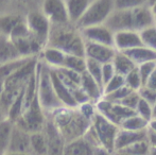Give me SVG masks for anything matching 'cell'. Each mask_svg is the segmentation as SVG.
I'll list each match as a JSON object with an SVG mask.
<instances>
[{
    "label": "cell",
    "mask_w": 156,
    "mask_h": 155,
    "mask_svg": "<svg viewBox=\"0 0 156 155\" xmlns=\"http://www.w3.org/2000/svg\"><path fill=\"white\" fill-rule=\"evenodd\" d=\"M46 116L51 118L65 143L83 137L91 125V122L81 115L78 107L68 108L63 106Z\"/></svg>",
    "instance_id": "cell-1"
},
{
    "label": "cell",
    "mask_w": 156,
    "mask_h": 155,
    "mask_svg": "<svg viewBox=\"0 0 156 155\" xmlns=\"http://www.w3.org/2000/svg\"><path fill=\"white\" fill-rule=\"evenodd\" d=\"M46 47L61 50L67 55L85 58V41L80 31L70 23L51 26Z\"/></svg>",
    "instance_id": "cell-2"
},
{
    "label": "cell",
    "mask_w": 156,
    "mask_h": 155,
    "mask_svg": "<svg viewBox=\"0 0 156 155\" xmlns=\"http://www.w3.org/2000/svg\"><path fill=\"white\" fill-rule=\"evenodd\" d=\"M37 78V99L41 104V107L46 115L63 107L62 103L58 99L54 91L53 85L50 77V67L45 63L38 61L36 70Z\"/></svg>",
    "instance_id": "cell-3"
},
{
    "label": "cell",
    "mask_w": 156,
    "mask_h": 155,
    "mask_svg": "<svg viewBox=\"0 0 156 155\" xmlns=\"http://www.w3.org/2000/svg\"><path fill=\"white\" fill-rule=\"evenodd\" d=\"M114 10L113 0H96L91 1L86 12L84 13L80 20L74 27L78 30L85 28L94 27V26L104 25L106 19Z\"/></svg>",
    "instance_id": "cell-4"
},
{
    "label": "cell",
    "mask_w": 156,
    "mask_h": 155,
    "mask_svg": "<svg viewBox=\"0 0 156 155\" xmlns=\"http://www.w3.org/2000/svg\"><path fill=\"white\" fill-rule=\"evenodd\" d=\"M46 122V114L41 107L37 97L33 100L30 106L23 112L20 117L14 122L15 125L26 131L29 134L41 132Z\"/></svg>",
    "instance_id": "cell-5"
},
{
    "label": "cell",
    "mask_w": 156,
    "mask_h": 155,
    "mask_svg": "<svg viewBox=\"0 0 156 155\" xmlns=\"http://www.w3.org/2000/svg\"><path fill=\"white\" fill-rule=\"evenodd\" d=\"M91 126L98 137L101 147L114 154V143L116 135L119 131V126L112 123L98 112L91 120Z\"/></svg>",
    "instance_id": "cell-6"
},
{
    "label": "cell",
    "mask_w": 156,
    "mask_h": 155,
    "mask_svg": "<svg viewBox=\"0 0 156 155\" xmlns=\"http://www.w3.org/2000/svg\"><path fill=\"white\" fill-rule=\"evenodd\" d=\"M25 18L31 35L43 46V48H45L47 46L51 28L49 20L41 11H32L28 13Z\"/></svg>",
    "instance_id": "cell-7"
},
{
    "label": "cell",
    "mask_w": 156,
    "mask_h": 155,
    "mask_svg": "<svg viewBox=\"0 0 156 155\" xmlns=\"http://www.w3.org/2000/svg\"><path fill=\"white\" fill-rule=\"evenodd\" d=\"M37 64H38L37 58H30L23 67H20L18 70L9 76L3 81V89H14V90L23 89L36 73Z\"/></svg>",
    "instance_id": "cell-8"
},
{
    "label": "cell",
    "mask_w": 156,
    "mask_h": 155,
    "mask_svg": "<svg viewBox=\"0 0 156 155\" xmlns=\"http://www.w3.org/2000/svg\"><path fill=\"white\" fill-rule=\"evenodd\" d=\"M96 111L104 118H106L108 121L114 123L115 125L119 126L120 123L126 118L136 115L135 111H132L124 106L120 105L119 103H114V102L106 101L102 98L99 100L96 104Z\"/></svg>",
    "instance_id": "cell-9"
},
{
    "label": "cell",
    "mask_w": 156,
    "mask_h": 155,
    "mask_svg": "<svg viewBox=\"0 0 156 155\" xmlns=\"http://www.w3.org/2000/svg\"><path fill=\"white\" fill-rule=\"evenodd\" d=\"M104 26L108 28L113 33L134 31L132 10H113V12L104 23Z\"/></svg>",
    "instance_id": "cell-10"
},
{
    "label": "cell",
    "mask_w": 156,
    "mask_h": 155,
    "mask_svg": "<svg viewBox=\"0 0 156 155\" xmlns=\"http://www.w3.org/2000/svg\"><path fill=\"white\" fill-rule=\"evenodd\" d=\"M43 131L47 139V155H63V149L66 143L49 116H46V122Z\"/></svg>",
    "instance_id": "cell-11"
},
{
    "label": "cell",
    "mask_w": 156,
    "mask_h": 155,
    "mask_svg": "<svg viewBox=\"0 0 156 155\" xmlns=\"http://www.w3.org/2000/svg\"><path fill=\"white\" fill-rule=\"evenodd\" d=\"M79 31H80V34L84 39V41L114 47V33L104 25L85 28V29L79 30Z\"/></svg>",
    "instance_id": "cell-12"
},
{
    "label": "cell",
    "mask_w": 156,
    "mask_h": 155,
    "mask_svg": "<svg viewBox=\"0 0 156 155\" xmlns=\"http://www.w3.org/2000/svg\"><path fill=\"white\" fill-rule=\"evenodd\" d=\"M43 14L51 26L69 23L65 2L62 0H47L43 3Z\"/></svg>",
    "instance_id": "cell-13"
},
{
    "label": "cell",
    "mask_w": 156,
    "mask_h": 155,
    "mask_svg": "<svg viewBox=\"0 0 156 155\" xmlns=\"http://www.w3.org/2000/svg\"><path fill=\"white\" fill-rule=\"evenodd\" d=\"M23 153L31 154V145H30V134L26 131L21 130L17 125L13 126L12 134H11L10 143L5 153Z\"/></svg>",
    "instance_id": "cell-14"
},
{
    "label": "cell",
    "mask_w": 156,
    "mask_h": 155,
    "mask_svg": "<svg viewBox=\"0 0 156 155\" xmlns=\"http://www.w3.org/2000/svg\"><path fill=\"white\" fill-rule=\"evenodd\" d=\"M117 50L114 47L85 41V58H90L101 65L112 63Z\"/></svg>",
    "instance_id": "cell-15"
},
{
    "label": "cell",
    "mask_w": 156,
    "mask_h": 155,
    "mask_svg": "<svg viewBox=\"0 0 156 155\" xmlns=\"http://www.w3.org/2000/svg\"><path fill=\"white\" fill-rule=\"evenodd\" d=\"M142 46L144 45L138 32L122 31L114 33V47L117 51L124 52L126 50Z\"/></svg>",
    "instance_id": "cell-16"
},
{
    "label": "cell",
    "mask_w": 156,
    "mask_h": 155,
    "mask_svg": "<svg viewBox=\"0 0 156 155\" xmlns=\"http://www.w3.org/2000/svg\"><path fill=\"white\" fill-rule=\"evenodd\" d=\"M141 140H148V130L132 132V131L119 129L114 143V153Z\"/></svg>",
    "instance_id": "cell-17"
},
{
    "label": "cell",
    "mask_w": 156,
    "mask_h": 155,
    "mask_svg": "<svg viewBox=\"0 0 156 155\" xmlns=\"http://www.w3.org/2000/svg\"><path fill=\"white\" fill-rule=\"evenodd\" d=\"M50 77H51V82H52V85H53L55 95H56V97H58V99L60 100V102L62 103V105L68 108L78 107V104H76V101L73 100L69 89L61 82L60 79L58 78L56 73L54 72V70L52 68H50Z\"/></svg>",
    "instance_id": "cell-18"
},
{
    "label": "cell",
    "mask_w": 156,
    "mask_h": 155,
    "mask_svg": "<svg viewBox=\"0 0 156 155\" xmlns=\"http://www.w3.org/2000/svg\"><path fill=\"white\" fill-rule=\"evenodd\" d=\"M64 2H65L68 21L72 26L76 25V23L86 12L89 4L91 3L90 0H66Z\"/></svg>",
    "instance_id": "cell-19"
},
{
    "label": "cell",
    "mask_w": 156,
    "mask_h": 155,
    "mask_svg": "<svg viewBox=\"0 0 156 155\" xmlns=\"http://www.w3.org/2000/svg\"><path fill=\"white\" fill-rule=\"evenodd\" d=\"M80 87L83 89L85 93L87 95V97L89 98L91 103L96 104L99 100L102 99L103 97V90L101 89V87L94 82V80L88 73L85 71L81 75V84Z\"/></svg>",
    "instance_id": "cell-20"
},
{
    "label": "cell",
    "mask_w": 156,
    "mask_h": 155,
    "mask_svg": "<svg viewBox=\"0 0 156 155\" xmlns=\"http://www.w3.org/2000/svg\"><path fill=\"white\" fill-rule=\"evenodd\" d=\"M94 148L84 137L66 143L63 149V155H94Z\"/></svg>",
    "instance_id": "cell-21"
},
{
    "label": "cell",
    "mask_w": 156,
    "mask_h": 155,
    "mask_svg": "<svg viewBox=\"0 0 156 155\" xmlns=\"http://www.w3.org/2000/svg\"><path fill=\"white\" fill-rule=\"evenodd\" d=\"M123 53L136 66H139V65L149 62H156V52L144 47V46L126 50Z\"/></svg>",
    "instance_id": "cell-22"
},
{
    "label": "cell",
    "mask_w": 156,
    "mask_h": 155,
    "mask_svg": "<svg viewBox=\"0 0 156 155\" xmlns=\"http://www.w3.org/2000/svg\"><path fill=\"white\" fill-rule=\"evenodd\" d=\"M23 58L9 37L0 36V66L12 61Z\"/></svg>",
    "instance_id": "cell-23"
},
{
    "label": "cell",
    "mask_w": 156,
    "mask_h": 155,
    "mask_svg": "<svg viewBox=\"0 0 156 155\" xmlns=\"http://www.w3.org/2000/svg\"><path fill=\"white\" fill-rule=\"evenodd\" d=\"M23 20L25 17L19 14H5L0 16V36L9 37L13 30Z\"/></svg>",
    "instance_id": "cell-24"
},
{
    "label": "cell",
    "mask_w": 156,
    "mask_h": 155,
    "mask_svg": "<svg viewBox=\"0 0 156 155\" xmlns=\"http://www.w3.org/2000/svg\"><path fill=\"white\" fill-rule=\"evenodd\" d=\"M44 62L50 68H61L63 67L66 54L61 50L52 47H45L41 51Z\"/></svg>",
    "instance_id": "cell-25"
},
{
    "label": "cell",
    "mask_w": 156,
    "mask_h": 155,
    "mask_svg": "<svg viewBox=\"0 0 156 155\" xmlns=\"http://www.w3.org/2000/svg\"><path fill=\"white\" fill-rule=\"evenodd\" d=\"M112 64L114 66L116 75L122 76V77H125L127 73H129L134 68L137 67L125 55L123 52H119V51L116 52L115 56H114L113 61H112Z\"/></svg>",
    "instance_id": "cell-26"
},
{
    "label": "cell",
    "mask_w": 156,
    "mask_h": 155,
    "mask_svg": "<svg viewBox=\"0 0 156 155\" xmlns=\"http://www.w3.org/2000/svg\"><path fill=\"white\" fill-rule=\"evenodd\" d=\"M30 145H31L32 155H47V139L44 131L30 134Z\"/></svg>",
    "instance_id": "cell-27"
},
{
    "label": "cell",
    "mask_w": 156,
    "mask_h": 155,
    "mask_svg": "<svg viewBox=\"0 0 156 155\" xmlns=\"http://www.w3.org/2000/svg\"><path fill=\"white\" fill-rule=\"evenodd\" d=\"M149 122L144 120L141 117H139L137 114L131 116L126 119H124L123 121L120 123L119 129L126 131H132V132H139V131H144L148 130Z\"/></svg>",
    "instance_id": "cell-28"
},
{
    "label": "cell",
    "mask_w": 156,
    "mask_h": 155,
    "mask_svg": "<svg viewBox=\"0 0 156 155\" xmlns=\"http://www.w3.org/2000/svg\"><path fill=\"white\" fill-rule=\"evenodd\" d=\"M13 126L14 122L9 120L8 118L0 122V155H3L8 150Z\"/></svg>",
    "instance_id": "cell-29"
},
{
    "label": "cell",
    "mask_w": 156,
    "mask_h": 155,
    "mask_svg": "<svg viewBox=\"0 0 156 155\" xmlns=\"http://www.w3.org/2000/svg\"><path fill=\"white\" fill-rule=\"evenodd\" d=\"M61 68L69 69V70H72L74 72L82 75L83 72L86 71V58L66 54L63 67H61Z\"/></svg>",
    "instance_id": "cell-30"
},
{
    "label": "cell",
    "mask_w": 156,
    "mask_h": 155,
    "mask_svg": "<svg viewBox=\"0 0 156 155\" xmlns=\"http://www.w3.org/2000/svg\"><path fill=\"white\" fill-rule=\"evenodd\" d=\"M30 58H18V60L12 61V62H10V63H6V64H4V65H1V66H0V80L4 81L9 76H11L16 70H18L20 67H23Z\"/></svg>",
    "instance_id": "cell-31"
},
{
    "label": "cell",
    "mask_w": 156,
    "mask_h": 155,
    "mask_svg": "<svg viewBox=\"0 0 156 155\" xmlns=\"http://www.w3.org/2000/svg\"><path fill=\"white\" fill-rule=\"evenodd\" d=\"M149 148H150V145H149L148 140H141L137 141V143L116 152V153L125 155H148Z\"/></svg>",
    "instance_id": "cell-32"
},
{
    "label": "cell",
    "mask_w": 156,
    "mask_h": 155,
    "mask_svg": "<svg viewBox=\"0 0 156 155\" xmlns=\"http://www.w3.org/2000/svg\"><path fill=\"white\" fill-rule=\"evenodd\" d=\"M86 72L94 80V82L103 90L102 84V65L90 58H86Z\"/></svg>",
    "instance_id": "cell-33"
},
{
    "label": "cell",
    "mask_w": 156,
    "mask_h": 155,
    "mask_svg": "<svg viewBox=\"0 0 156 155\" xmlns=\"http://www.w3.org/2000/svg\"><path fill=\"white\" fill-rule=\"evenodd\" d=\"M142 45L156 52V26L147 28L139 33Z\"/></svg>",
    "instance_id": "cell-34"
},
{
    "label": "cell",
    "mask_w": 156,
    "mask_h": 155,
    "mask_svg": "<svg viewBox=\"0 0 156 155\" xmlns=\"http://www.w3.org/2000/svg\"><path fill=\"white\" fill-rule=\"evenodd\" d=\"M124 80H125V85L127 87H129L133 91H138L142 87L141 79H140L137 67L134 68L129 73H127L124 77Z\"/></svg>",
    "instance_id": "cell-35"
},
{
    "label": "cell",
    "mask_w": 156,
    "mask_h": 155,
    "mask_svg": "<svg viewBox=\"0 0 156 155\" xmlns=\"http://www.w3.org/2000/svg\"><path fill=\"white\" fill-rule=\"evenodd\" d=\"M136 114L139 117H141L144 120L150 122L151 120L153 119V115H152V106L146 102L144 100H142L141 98L139 99V102H138L137 106H136L135 110Z\"/></svg>",
    "instance_id": "cell-36"
},
{
    "label": "cell",
    "mask_w": 156,
    "mask_h": 155,
    "mask_svg": "<svg viewBox=\"0 0 156 155\" xmlns=\"http://www.w3.org/2000/svg\"><path fill=\"white\" fill-rule=\"evenodd\" d=\"M132 89L129 88V87H127L126 85H124V86L120 87L119 89H117V90L113 91V93H108V95H105L103 96V99L106 100V101H109V102H114V103H118V102L120 101V100H122L124 97H126L129 93H132Z\"/></svg>",
    "instance_id": "cell-37"
},
{
    "label": "cell",
    "mask_w": 156,
    "mask_h": 155,
    "mask_svg": "<svg viewBox=\"0 0 156 155\" xmlns=\"http://www.w3.org/2000/svg\"><path fill=\"white\" fill-rule=\"evenodd\" d=\"M124 85H125L124 77L119 76V75H115L113 77V79L103 87V96L108 95V93L117 90V89H119L120 87L124 86Z\"/></svg>",
    "instance_id": "cell-38"
},
{
    "label": "cell",
    "mask_w": 156,
    "mask_h": 155,
    "mask_svg": "<svg viewBox=\"0 0 156 155\" xmlns=\"http://www.w3.org/2000/svg\"><path fill=\"white\" fill-rule=\"evenodd\" d=\"M155 67H156V62L144 63V64H141V65H139V66H137L138 72H139L140 79H141L142 86H144L147 80H148L149 77L151 76V73L153 72Z\"/></svg>",
    "instance_id": "cell-39"
},
{
    "label": "cell",
    "mask_w": 156,
    "mask_h": 155,
    "mask_svg": "<svg viewBox=\"0 0 156 155\" xmlns=\"http://www.w3.org/2000/svg\"><path fill=\"white\" fill-rule=\"evenodd\" d=\"M139 99H140V97H139L138 91H132L126 97H124L122 100H120L118 103H119L120 105L124 106V107L129 108V110H132V111H135L136 106H137L138 102H139Z\"/></svg>",
    "instance_id": "cell-40"
},
{
    "label": "cell",
    "mask_w": 156,
    "mask_h": 155,
    "mask_svg": "<svg viewBox=\"0 0 156 155\" xmlns=\"http://www.w3.org/2000/svg\"><path fill=\"white\" fill-rule=\"evenodd\" d=\"M144 0H115L114 10H132L136 6L142 5Z\"/></svg>",
    "instance_id": "cell-41"
},
{
    "label": "cell",
    "mask_w": 156,
    "mask_h": 155,
    "mask_svg": "<svg viewBox=\"0 0 156 155\" xmlns=\"http://www.w3.org/2000/svg\"><path fill=\"white\" fill-rule=\"evenodd\" d=\"M78 110L85 119H87L90 122L97 113L96 106H94V104L91 103V102H86V103H84V104H81V105L78 106Z\"/></svg>",
    "instance_id": "cell-42"
},
{
    "label": "cell",
    "mask_w": 156,
    "mask_h": 155,
    "mask_svg": "<svg viewBox=\"0 0 156 155\" xmlns=\"http://www.w3.org/2000/svg\"><path fill=\"white\" fill-rule=\"evenodd\" d=\"M139 97L142 100H144L146 102H148L151 106H153V104L156 102V91L152 90V89L148 88L146 86H142L141 88L138 90Z\"/></svg>",
    "instance_id": "cell-43"
},
{
    "label": "cell",
    "mask_w": 156,
    "mask_h": 155,
    "mask_svg": "<svg viewBox=\"0 0 156 155\" xmlns=\"http://www.w3.org/2000/svg\"><path fill=\"white\" fill-rule=\"evenodd\" d=\"M115 69L112 63H106V64L102 65V84L103 87L109 82L115 76Z\"/></svg>",
    "instance_id": "cell-44"
},
{
    "label": "cell",
    "mask_w": 156,
    "mask_h": 155,
    "mask_svg": "<svg viewBox=\"0 0 156 155\" xmlns=\"http://www.w3.org/2000/svg\"><path fill=\"white\" fill-rule=\"evenodd\" d=\"M56 69H58L65 77H67L70 81H72L74 84L80 86V84H81V75L80 73H76V72H74V71L69 70V69H66V68H56Z\"/></svg>",
    "instance_id": "cell-45"
},
{
    "label": "cell",
    "mask_w": 156,
    "mask_h": 155,
    "mask_svg": "<svg viewBox=\"0 0 156 155\" xmlns=\"http://www.w3.org/2000/svg\"><path fill=\"white\" fill-rule=\"evenodd\" d=\"M144 86L156 91V67H155L154 70H153V72L151 73V76L149 77V79L147 80Z\"/></svg>",
    "instance_id": "cell-46"
},
{
    "label": "cell",
    "mask_w": 156,
    "mask_h": 155,
    "mask_svg": "<svg viewBox=\"0 0 156 155\" xmlns=\"http://www.w3.org/2000/svg\"><path fill=\"white\" fill-rule=\"evenodd\" d=\"M94 155H114V154L111 153V152H108L107 150H105L104 148L99 147V148H96V149H94Z\"/></svg>",
    "instance_id": "cell-47"
},
{
    "label": "cell",
    "mask_w": 156,
    "mask_h": 155,
    "mask_svg": "<svg viewBox=\"0 0 156 155\" xmlns=\"http://www.w3.org/2000/svg\"><path fill=\"white\" fill-rule=\"evenodd\" d=\"M148 129L152 132L156 133V118L152 119L150 122H149V125H148Z\"/></svg>",
    "instance_id": "cell-48"
},
{
    "label": "cell",
    "mask_w": 156,
    "mask_h": 155,
    "mask_svg": "<svg viewBox=\"0 0 156 155\" xmlns=\"http://www.w3.org/2000/svg\"><path fill=\"white\" fill-rule=\"evenodd\" d=\"M151 12L153 14V17H154L155 21H156V1H153V4L151 5Z\"/></svg>",
    "instance_id": "cell-49"
},
{
    "label": "cell",
    "mask_w": 156,
    "mask_h": 155,
    "mask_svg": "<svg viewBox=\"0 0 156 155\" xmlns=\"http://www.w3.org/2000/svg\"><path fill=\"white\" fill-rule=\"evenodd\" d=\"M148 155H156V147H154V146H150Z\"/></svg>",
    "instance_id": "cell-50"
},
{
    "label": "cell",
    "mask_w": 156,
    "mask_h": 155,
    "mask_svg": "<svg viewBox=\"0 0 156 155\" xmlns=\"http://www.w3.org/2000/svg\"><path fill=\"white\" fill-rule=\"evenodd\" d=\"M4 119H6V114L3 112V110L0 107V122H1L2 120H4Z\"/></svg>",
    "instance_id": "cell-51"
},
{
    "label": "cell",
    "mask_w": 156,
    "mask_h": 155,
    "mask_svg": "<svg viewBox=\"0 0 156 155\" xmlns=\"http://www.w3.org/2000/svg\"><path fill=\"white\" fill-rule=\"evenodd\" d=\"M152 115H153V119L156 118V102L153 104V106H152Z\"/></svg>",
    "instance_id": "cell-52"
},
{
    "label": "cell",
    "mask_w": 156,
    "mask_h": 155,
    "mask_svg": "<svg viewBox=\"0 0 156 155\" xmlns=\"http://www.w3.org/2000/svg\"><path fill=\"white\" fill-rule=\"evenodd\" d=\"M3 155H31V154H23V153H4Z\"/></svg>",
    "instance_id": "cell-53"
},
{
    "label": "cell",
    "mask_w": 156,
    "mask_h": 155,
    "mask_svg": "<svg viewBox=\"0 0 156 155\" xmlns=\"http://www.w3.org/2000/svg\"><path fill=\"white\" fill-rule=\"evenodd\" d=\"M2 90H3V81L0 80V96H1Z\"/></svg>",
    "instance_id": "cell-54"
},
{
    "label": "cell",
    "mask_w": 156,
    "mask_h": 155,
    "mask_svg": "<svg viewBox=\"0 0 156 155\" xmlns=\"http://www.w3.org/2000/svg\"><path fill=\"white\" fill-rule=\"evenodd\" d=\"M114 155H125V154H120V153H114Z\"/></svg>",
    "instance_id": "cell-55"
},
{
    "label": "cell",
    "mask_w": 156,
    "mask_h": 155,
    "mask_svg": "<svg viewBox=\"0 0 156 155\" xmlns=\"http://www.w3.org/2000/svg\"><path fill=\"white\" fill-rule=\"evenodd\" d=\"M155 26H156V21H155Z\"/></svg>",
    "instance_id": "cell-56"
}]
</instances>
